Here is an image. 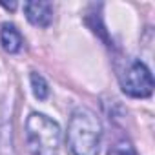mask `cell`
<instances>
[{
    "mask_svg": "<svg viewBox=\"0 0 155 155\" xmlns=\"http://www.w3.org/2000/svg\"><path fill=\"white\" fill-rule=\"evenodd\" d=\"M117 77L122 91L130 97L144 99L153 93V77L150 69L137 58H122L117 64Z\"/></svg>",
    "mask_w": 155,
    "mask_h": 155,
    "instance_id": "3957f363",
    "label": "cell"
},
{
    "mask_svg": "<svg viewBox=\"0 0 155 155\" xmlns=\"http://www.w3.org/2000/svg\"><path fill=\"white\" fill-rule=\"evenodd\" d=\"M0 44H2V48L8 53H18L22 49L24 38L13 24L6 22V24H2V29H0Z\"/></svg>",
    "mask_w": 155,
    "mask_h": 155,
    "instance_id": "5b68a950",
    "label": "cell"
},
{
    "mask_svg": "<svg viewBox=\"0 0 155 155\" xmlns=\"http://www.w3.org/2000/svg\"><path fill=\"white\" fill-rule=\"evenodd\" d=\"M26 139L33 155H55L60 144V128L48 115L31 113L26 120Z\"/></svg>",
    "mask_w": 155,
    "mask_h": 155,
    "instance_id": "7a4b0ae2",
    "label": "cell"
},
{
    "mask_svg": "<svg viewBox=\"0 0 155 155\" xmlns=\"http://www.w3.org/2000/svg\"><path fill=\"white\" fill-rule=\"evenodd\" d=\"M108 155H139V153L130 142H119L108 151Z\"/></svg>",
    "mask_w": 155,
    "mask_h": 155,
    "instance_id": "52a82bcc",
    "label": "cell"
},
{
    "mask_svg": "<svg viewBox=\"0 0 155 155\" xmlns=\"http://www.w3.org/2000/svg\"><path fill=\"white\" fill-rule=\"evenodd\" d=\"M31 88H33V95L38 101H46L49 97V86L46 79L38 73H31Z\"/></svg>",
    "mask_w": 155,
    "mask_h": 155,
    "instance_id": "8992f818",
    "label": "cell"
},
{
    "mask_svg": "<svg viewBox=\"0 0 155 155\" xmlns=\"http://www.w3.org/2000/svg\"><path fill=\"white\" fill-rule=\"evenodd\" d=\"M24 11L33 26L48 28L53 20V6L49 2H26Z\"/></svg>",
    "mask_w": 155,
    "mask_h": 155,
    "instance_id": "277c9868",
    "label": "cell"
},
{
    "mask_svg": "<svg viewBox=\"0 0 155 155\" xmlns=\"http://www.w3.org/2000/svg\"><path fill=\"white\" fill-rule=\"evenodd\" d=\"M66 140L73 155H99L102 126L97 115L88 108L75 110L68 124Z\"/></svg>",
    "mask_w": 155,
    "mask_h": 155,
    "instance_id": "6da1fadb",
    "label": "cell"
}]
</instances>
